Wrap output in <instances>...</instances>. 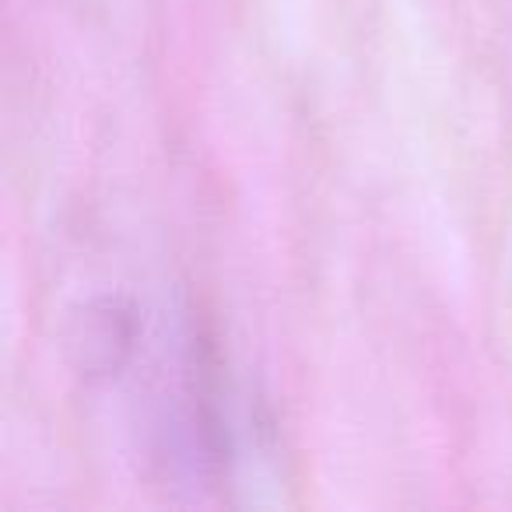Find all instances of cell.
<instances>
[{
    "label": "cell",
    "mask_w": 512,
    "mask_h": 512,
    "mask_svg": "<svg viewBox=\"0 0 512 512\" xmlns=\"http://www.w3.org/2000/svg\"><path fill=\"white\" fill-rule=\"evenodd\" d=\"M137 309L127 295H95L67 323V362L85 383H106L123 372L137 344Z\"/></svg>",
    "instance_id": "cell-1"
}]
</instances>
